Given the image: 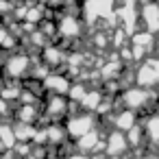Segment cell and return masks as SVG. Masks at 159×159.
I'll use <instances>...</instances> for the list:
<instances>
[{
  "instance_id": "6da1fadb",
  "label": "cell",
  "mask_w": 159,
  "mask_h": 159,
  "mask_svg": "<svg viewBox=\"0 0 159 159\" xmlns=\"http://www.w3.org/2000/svg\"><path fill=\"white\" fill-rule=\"evenodd\" d=\"M35 55L33 52H26V50H13V52H7V59H5V66L0 70L2 79L7 81H24L31 72V66L35 63Z\"/></svg>"
},
{
  "instance_id": "7a4b0ae2",
  "label": "cell",
  "mask_w": 159,
  "mask_h": 159,
  "mask_svg": "<svg viewBox=\"0 0 159 159\" xmlns=\"http://www.w3.org/2000/svg\"><path fill=\"white\" fill-rule=\"evenodd\" d=\"M116 0H81V18L85 24L96 26L116 13Z\"/></svg>"
},
{
  "instance_id": "3957f363",
  "label": "cell",
  "mask_w": 159,
  "mask_h": 159,
  "mask_svg": "<svg viewBox=\"0 0 159 159\" xmlns=\"http://www.w3.org/2000/svg\"><path fill=\"white\" fill-rule=\"evenodd\" d=\"M98 124H100V120H98L94 113H87V111H76L74 116H68L66 122H63L66 133H68V137H70L72 142L79 139L81 135H85L87 131H92V129L98 126Z\"/></svg>"
},
{
  "instance_id": "277c9868",
  "label": "cell",
  "mask_w": 159,
  "mask_h": 159,
  "mask_svg": "<svg viewBox=\"0 0 159 159\" xmlns=\"http://www.w3.org/2000/svg\"><path fill=\"white\" fill-rule=\"evenodd\" d=\"M85 33V22L83 18L79 16H70V13H63L59 16L57 20V35H59V42L63 44H74V39H81Z\"/></svg>"
},
{
  "instance_id": "5b68a950",
  "label": "cell",
  "mask_w": 159,
  "mask_h": 159,
  "mask_svg": "<svg viewBox=\"0 0 159 159\" xmlns=\"http://www.w3.org/2000/svg\"><path fill=\"white\" fill-rule=\"evenodd\" d=\"M42 107H44V116L50 122H61L68 118L70 100H68V96H61V94H48Z\"/></svg>"
},
{
  "instance_id": "8992f818",
  "label": "cell",
  "mask_w": 159,
  "mask_h": 159,
  "mask_svg": "<svg viewBox=\"0 0 159 159\" xmlns=\"http://www.w3.org/2000/svg\"><path fill=\"white\" fill-rule=\"evenodd\" d=\"M137 13H139V26L157 35L159 33V2L157 0H142Z\"/></svg>"
},
{
  "instance_id": "52a82bcc",
  "label": "cell",
  "mask_w": 159,
  "mask_h": 159,
  "mask_svg": "<svg viewBox=\"0 0 159 159\" xmlns=\"http://www.w3.org/2000/svg\"><path fill=\"white\" fill-rule=\"evenodd\" d=\"M131 150L129 142H126V135L118 129H111L107 135H105V148L102 152L109 157V159H122L126 152Z\"/></svg>"
},
{
  "instance_id": "ba28073f",
  "label": "cell",
  "mask_w": 159,
  "mask_h": 159,
  "mask_svg": "<svg viewBox=\"0 0 159 159\" xmlns=\"http://www.w3.org/2000/svg\"><path fill=\"white\" fill-rule=\"evenodd\" d=\"M70 83H72V79H70L66 72H61V70H50L48 76L42 81V87H44L46 94H61V96H66L68 89H70Z\"/></svg>"
},
{
  "instance_id": "9c48e42d",
  "label": "cell",
  "mask_w": 159,
  "mask_h": 159,
  "mask_svg": "<svg viewBox=\"0 0 159 159\" xmlns=\"http://www.w3.org/2000/svg\"><path fill=\"white\" fill-rule=\"evenodd\" d=\"M44 102H33V105H26V102H18V107L13 109L11 118L13 122H24V124H37L39 118L44 116V109H42Z\"/></svg>"
},
{
  "instance_id": "30bf717a",
  "label": "cell",
  "mask_w": 159,
  "mask_h": 159,
  "mask_svg": "<svg viewBox=\"0 0 159 159\" xmlns=\"http://www.w3.org/2000/svg\"><path fill=\"white\" fill-rule=\"evenodd\" d=\"M39 52H42V57H39V59H42L50 70H61V68H63V63H66V55H68V52H66V48H63V46H59L57 42L46 44Z\"/></svg>"
},
{
  "instance_id": "8fae6325",
  "label": "cell",
  "mask_w": 159,
  "mask_h": 159,
  "mask_svg": "<svg viewBox=\"0 0 159 159\" xmlns=\"http://www.w3.org/2000/svg\"><path fill=\"white\" fill-rule=\"evenodd\" d=\"M135 85L146 87V89H155L159 85V76L155 72V68L150 66V61H142L135 66Z\"/></svg>"
},
{
  "instance_id": "7c38bea8",
  "label": "cell",
  "mask_w": 159,
  "mask_h": 159,
  "mask_svg": "<svg viewBox=\"0 0 159 159\" xmlns=\"http://www.w3.org/2000/svg\"><path fill=\"white\" fill-rule=\"evenodd\" d=\"M139 122V116L135 113V111H131V109H124V107H120V109H116L113 113H111V126L113 129H118V131H122V133H126L131 126H135Z\"/></svg>"
},
{
  "instance_id": "4fadbf2b",
  "label": "cell",
  "mask_w": 159,
  "mask_h": 159,
  "mask_svg": "<svg viewBox=\"0 0 159 159\" xmlns=\"http://www.w3.org/2000/svg\"><path fill=\"white\" fill-rule=\"evenodd\" d=\"M102 98H105L102 87H87V92H85L83 98L79 100V109H81V111H87V113H94L96 107L102 102Z\"/></svg>"
},
{
  "instance_id": "5bb4252c",
  "label": "cell",
  "mask_w": 159,
  "mask_h": 159,
  "mask_svg": "<svg viewBox=\"0 0 159 159\" xmlns=\"http://www.w3.org/2000/svg\"><path fill=\"white\" fill-rule=\"evenodd\" d=\"M142 126H144V135H146V142L157 148L159 146V113H148L144 120H142Z\"/></svg>"
},
{
  "instance_id": "9a60e30c",
  "label": "cell",
  "mask_w": 159,
  "mask_h": 159,
  "mask_svg": "<svg viewBox=\"0 0 159 159\" xmlns=\"http://www.w3.org/2000/svg\"><path fill=\"white\" fill-rule=\"evenodd\" d=\"M129 44L139 46V48H144L148 55H152V50H155V35L148 33V31H144V29H137V31L129 37Z\"/></svg>"
},
{
  "instance_id": "2e32d148",
  "label": "cell",
  "mask_w": 159,
  "mask_h": 159,
  "mask_svg": "<svg viewBox=\"0 0 159 159\" xmlns=\"http://www.w3.org/2000/svg\"><path fill=\"white\" fill-rule=\"evenodd\" d=\"M20 94H22V85L18 81H7L2 83V87H0V98H5L9 102H18L20 100Z\"/></svg>"
},
{
  "instance_id": "e0dca14e",
  "label": "cell",
  "mask_w": 159,
  "mask_h": 159,
  "mask_svg": "<svg viewBox=\"0 0 159 159\" xmlns=\"http://www.w3.org/2000/svg\"><path fill=\"white\" fill-rule=\"evenodd\" d=\"M13 126V133H16V139L18 142H33V135H35V124H24V122H11Z\"/></svg>"
},
{
  "instance_id": "ac0fdd59",
  "label": "cell",
  "mask_w": 159,
  "mask_h": 159,
  "mask_svg": "<svg viewBox=\"0 0 159 159\" xmlns=\"http://www.w3.org/2000/svg\"><path fill=\"white\" fill-rule=\"evenodd\" d=\"M87 87H89V85H87L85 81H81V79H74V81L70 83V89H68V94H66V96H68V100H72V102H79V100L83 98V94L87 92Z\"/></svg>"
},
{
  "instance_id": "d6986e66",
  "label": "cell",
  "mask_w": 159,
  "mask_h": 159,
  "mask_svg": "<svg viewBox=\"0 0 159 159\" xmlns=\"http://www.w3.org/2000/svg\"><path fill=\"white\" fill-rule=\"evenodd\" d=\"M89 44H92V48H96V50H107V48H111V44H109V31H105V29L94 31Z\"/></svg>"
},
{
  "instance_id": "ffe728a7",
  "label": "cell",
  "mask_w": 159,
  "mask_h": 159,
  "mask_svg": "<svg viewBox=\"0 0 159 159\" xmlns=\"http://www.w3.org/2000/svg\"><path fill=\"white\" fill-rule=\"evenodd\" d=\"M13 109H11V102L5 100V98H0V118H11Z\"/></svg>"
},
{
  "instance_id": "44dd1931",
  "label": "cell",
  "mask_w": 159,
  "mask_h": 159,
  "mask_svg": "<svg viewBox=\"0 0 159 159\" xmlns=\"http://www.w3.org/2000/svg\"><path fill=\"white\" fill-rule=\"evenodd\" d=\"M13 11V0H0V18L11 16Z\"/></svg>"
},
{
  "instance_id": "7402d4cb",
  "label": "cell",
  "mask_w": 159,
  "mask_h": 159,
  "mask_svg": "<svg viewBox=\"0 0 159 159\" xmlns=\"http://www.w3.org/2000/svg\"><path fill=\"white\" fill-rule=\"evenodd\" d=\"M63 159H89V155H87V152H81V150L74 148V150H72L70 155H66Z\"/></svg>"
},
{
  "instance_id": "603a6c76",
  "label": "cell",
  "mask_w": 159,
  "mask_h": 159,
  "mask_svg": "<svg viewBox=\"0 0 159 159\" xmlns=\"http://www.w3.org/2000/svg\"><path fill=\"white\" fill-rule=\"evenodd\" d=\"M148 61H150V66L155 68V72H157V76H159V55H150Z\"/></svg>"
},
{
  "instance_id": "cb8c5ba5",
  "label": "cell",
  "mask_w": 159,
  "mask_h": 159,
  "mask_svg": "<svg viewBox=\"0 0 159 159\" xmlns=\"http://www.w3.org/2000/svg\"><path fill=\"white\" fill-rule=\"evenodd\" d=\"M133 159H159V155H157V152H148V155H146V152H144V155H137V157H133Z\"/></svg>"
},
{
  "instance_id": "d4e9b609",
  "label": "cell",
  "mask_w": 159,
  "mask_h": 159,
  "mask_svg": "<svg viewBox=\"0 0 159 159\" xmlns=\"http://www.w3.org/2000/svg\"><path fill=\"white\" fill-rule=\"evenodd\" d=\"M157 113H159V105H157Z\"/></svg>"
},
{
  "instance_id": "484cf974",
  "label": "cell",
  "mask_w": 159,
  "mask_h": 159,
  "mask_svg": "<svg viewBox=\"0 0 159 159\" xmlns=\"http://www.w3.org/2000/svg\"><path fill=\"white\" fill-rule=\"evenodd\" d=\"M26 159H33V157H26Z\"/></svg>"
},
{
  "instance_id": "4316f807",
  "label": "cell",
  "mask_w": 159,
  "mask_h": 159,
  "mask_svg": "<svg viewBox=\"0 0 159 159\" xmlns=\"http://www.w3.org/2000/svg\"><path fill=\"white\" fill-rule=\"evenodd\" d=\"M55 159H59V157H55Z\"/></svg>"
}]
</instances>
